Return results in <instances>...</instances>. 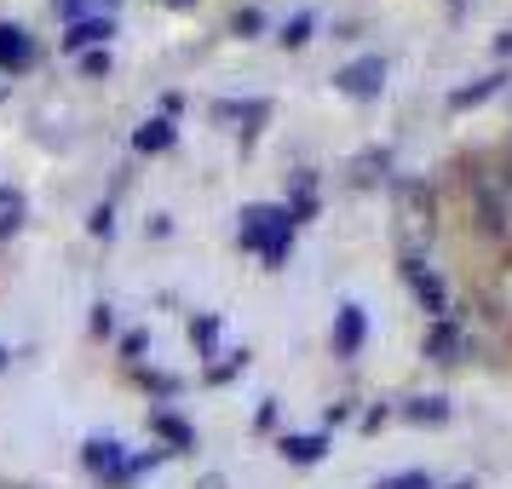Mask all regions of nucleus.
I'll return each instance as SVG.
<instances>
[{"label": "nucleus", "instance_id": "7ed1b4c3", "mask_svg": "<svg viewBox=\"0 0 512 489\" xmlns=\"http://www.w3.org/2000/svg\"><path fill=\"white\" fill-rule=\"evenodd\" d=\"M81 461H87V472H93V478L127 484V455H121V443H116V438H87V449H81Z\"/></svg>", "mask_w": 512, "mask_h": 489}, {"label": "nucleus", "instance_id": "412c9836", "mask_svg": "<svg viewBox=\"0 0 512 489\" xmlns=\"http://www.w3.org/2000/svg\"><path fill=\"white\" fill-rule=\"evenodd\" d=\"M259 29V12H236V35H254Z\"/></svg>", "mask_w": 512, "mask_h": 489}, {"label": "nucleus", "instance_id": "6ab92c4d", "mask_svg": "<svg viewBox=\"0 0 512 489\" xmlns=\"http://www.w3.org/2000/svg\"><path fill=\"white\" fill-rule=\"evenodd\" d=\"M87 231H93V236H110V231H116V219H110V208H93V219H87Z\"/></svg>", "mask_w": 512, "mask_h": 489}, {"label": "nucleus", "instance_id": "a878e982", "mask_svg": "<svg viewBox=\"0 0 512 489\" xmlns=\"http://www.w3.org/2000/svg\"><path fill=\"white\" fill-rule=\"evenodd\" d=\"M0 489H18V484H0Z\"/></svg>", "mask_w": 512, "mask_h": 489}, {"label": "nucleus", "instance_id": "0eeeda50", "mask_svg": "<svg viewBox=\"0 0 512 489\" xmlns=\"http://www.w3.org/2000/svg\"><path fill=\"white\" fill-rule=\"evenodd\" d=\"M357 346H363V305H340V317H334V351L351 357Z\"/></svg>", "mask_w": 512, "mask_h": 489}, {"label": "nucleus", "instance_id": "b1692460", "mask_svg": "<svg viewBox=\"0 0 512 489\" xmlns=\"http://www.w3.org/2000/svg\"><path fill=\"white\" fill-rule=\"evenodd\" d=\"M167 6H196V0H167Z\"/></svg>", "mask_w": 512, "mask_h": 489}, {"label": "nucleus", "instance_id": "f3484780", "mask_svg": "<svg viewBox=\"0 0 512 489\" xmlns=\"http://www.w3.org/2000/svg\"><path fill=\"white\" fill-rule=\"evenodd\" d=\"M311 41V12H300L294 24H282V47H305Z\"/></svg>", "mask_w": 512, "mask_h": 489}, {"label": "nucleus", "instance_id": "4468645a", "mask_svg": "<svg viewBox=\"0 0 512 489\" xmlns=\"http://www.w3.org/2000/svg\"><path fill=\"white\" fill-rule=\"evenodd\" d=\"M213 116L219 121H265V104L259 98L254 104H213Z\"/></svg>", "mask_w": 512, "mask_h": 489}, {"label": "nucleus", "instance_id": "393cba45", "mask_svg": "<svg viewBox=\"0 0 512 489\" xmlns=\"http://www.w3.org/2000/svg\"><path fill=\"white\" fill-rule=\"evenodd\" d=\"M0 369H6V351H0Z\"/></svg>", "mask_w": 512, "mask_h": 489}, {"label": "nucleus", "instance_id": "f257e3e1", "mask_svg": "<svg viewBox=\"0 0 512 489\" xmlns=\"http://www.w3.org/2000/svg\"><path fill=\"white\" fill-rule=\"evenodd\" d=\"M236 236H242V248H254L271 271H282V265H288V248H294V219H288V208H277V202H254V208H242V219H236Z\"/></svg>", "mask_w": 512, "mask_h": 489}, {"label": "nucleus", "instance_id": "2eb2a0df", "mask_svg": "<svg viewBox=\"0 0 512 489\" xmlns=\"http://www.w3.org/2000/svg\"><path fill=\"white\" fill-rule=\"evenodd\" d=\"M403 415L409 420H449V403H443V397H415Z\"/></svg>", "mask_w": 512, "mask_h": 489}, {"label": "nucleus", "instance_id": "39448f33", "mask_svg": "<svg viewBox=\"0 0 512 489\" xmlns=\"http://www.w3.org/2000/svg\"><path fill=\"white\" fill-rule=\"evenodd\" d=\"M29 64H35V41H29V29L0 24V70H29Z\"/></svg>", "mask_w": 512, "mask_h": 489}, {"label": "nucleus", "instance_id": "9b49d317", "mask_svg": "<svg viewBox=\"0 0 512 489\" xmlns=\"http://www.w3.org/2000/svg\"><path fill=\"white\" fill-rule=\"evenodd\" d=\"M18 225H24V196L12 185H0V236H12Z\"/></svg>", "mask_w": 512, "mask_h": 489}, {"label": "nucleus", "instance_id": "f8f14e48", "mask_svg": "<svg viewBox=\"0 0 512 489\" xmlns=\"http://www.w3.org/2000/svg\"><path fill=\"white\" fill-rule=\"evenodd\" d=\"M150 426H156V432H162V438L173 443V449H196V432H190V426H185L179 415H156Z\"/></svg>", "mask_w": 512, "mask_h": 489}, {"label": "nucleus", "instance_id": "4be33fe9", "mask_svg": "<svg viewBox=\"0 0 512 489\" xmlns=\"http://www.w3.org/2000/svg\"><path fill=\"white\" fill-rule=\"evenodd\" d=\"M190 334H196V340H202V346H208V340H213V334H219V323H213V317H202V323H196V328H190Z\"/></svg>", "mask_w": 512, "mask_h": 489}, {"label": "nucleus", "instance_id": "5701e85b", "mask_svg": "<svg viewBox=\"0 0 512 489\" xmlns=\"http://www.w3.org/2000/svg\"><path fill=\"white\" fill-rule=\"evenodd\" d=\"M52 6H58L64 18H81V0H52Z\"/></svg>", "mask_w": 512, "mask_h": 489}, {"label": "nucleus", "instance_id": "6e6552de", "mask_svg": "<svg viewBox=\"0 0 512 489\" xmlns=\"http://www.w3.org/2000/svg\"><path fill=\"white\" fill-rule=\"evenodd\" d=\"M461 328L455 323H443L438 317V328H432V334H426V357H432V363H461Z\"/></svg>", "mask_w": 512, "mask_h": 489}, {"label": "nucleus", "instance_id": "9d476101", "mask_svg": "<svg viewBox=\"0 0 512 489\" xmlns=\"http://www.w3.org/2000/svg\"><path fill=\"white\" fill-rule=\"evenodd\" d=\"M173 139H179V133H173V121H167V116H156V121H144L139 133H133V150H144V156H156V150H167Z\"/></svg>", "mask_w": 512, "mask_h": 489}, {"label": "nucleus", "instance_id": "dca6fc26", "mask_svg": "<svg viewBox=\"0 0 512 489\" xmlns=\"http://www.w3.org/2000/svg\"><path fill=\"white\" fill-rule=\"evenodd\" d=\"M374 489H438L426 472H397V478H380Z\"/></svg>", "mask_w": 512, "mask_h": 489}, {"label": "nucleus", "instance_id": "1a4fd4ad", "mask_svg": "<svg viewBox=\"0 0 512 489\" xmlns=\"http://www.w3.org/2000/svg\"><path fill=\"white\" fill-rule=\"evenodd\" d=\"M328 455V438L323 432H300V438H282V461L294 466H317Z\"/></svg>", "mask_w": 512, "mask_h": 489}, {"label": "nucleus", "instance_id": "20e7f679", "mask_svg": "<svg viewBox=\"0 0 512 489\" xmlns=\"http://www.w3.org/2000/svg\"><path fill=\"white\" fill-rule=\"evenodd\" d=\"M403 282L415 288V300L432 311V317H443L449 311V294H443V282H438V271H426L420 259H403Z\"/></svg>", "mask_w": 512, "mask_h": 489}, {"label": "nucleus", "instance_id": "aec40b11", "mask_svg": "<svg viewBox=\"0 0 512 489\" xmlns=\"http://www.w3.org/2000/svg\"><path fill=\"white\" fill-rule=\"evenodd\" d=\"M110 328H116V317H110V305H98V311H93V334H110Z\"/></svg>", "mask_w": 512, "mask_h": 489}, {"label": "nucleus", "instance_id": "423d86ee", "mask_svg": "<svg viewBox=\"0 0 512 489\" xmlns=\"http://www.w3.org/2000/svg\"><path fill=\"white\" fill-rule=\"evenodd\" d=\"M116 35V24L110 18H75L70 35H64V52H87V47H104Z\"/></svg>", "mask_w": 512, "mask_h": 489}, {"label": "nucleus", "instance_id": "f03ea898", "mask_svg": "<svg viewBox=\"0 0 512 489\" xmlns=\"http://www.w3.org/2000/svg\"><path fill=\"white\" fill-rule=\"evenodd\" d=\"M334 87L346 98H380V87H386V58H380V52L351 58L346 70H334Z\"/></svg>", "mask_w": 512, "mask_h": 489}, {"label": "nucleus", "instance_id": "ddd939ff", "mask_svg": "<svg viewBox=\"0 0 512 489\" xmlns=\"http://www.w3.org/2000/svg\"><path fill=\"white\" fill-rule=\"evenodd\" d=\"M495 87H501V75H489V81H478V87H461V93L449 98V104H455V110H472V104H484Z\"/></svg>", "mask_w": 512, "mask_h": 489}, {"label": "nucleus", "instance_id": "a211bd4d", "mask_svg": "<svg viewBox=\"0 0 512 489\" xmlns=\"http://www.w3.org/2000/svg\"><path fill=\"white\" fill-rule=\"evenodd\" d=\"M81 75H110V47H93L81 58Z\"/></svg>", "mask_w": 512, "mask_h": 489}]
</instances>
